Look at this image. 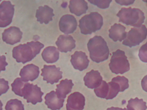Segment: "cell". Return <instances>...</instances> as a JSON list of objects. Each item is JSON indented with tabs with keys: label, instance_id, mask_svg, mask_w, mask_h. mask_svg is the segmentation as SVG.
<instances>
[{
	"label": "cell",
	"instance_id": "cell-33",
	"mask_svg": "<svg viewBox=\"0 0 147 110\" xmlns=\"http://www.w3.org/2000/svg\"><path fill=\"white\" fill-rule=\"evenodd\" d=\"M107 110H127L126 108L122 109V108H117V107H111V108H108Z\"/></svg>",
	"mask_w": 147,
	"mask_h": 110
},
{
	"label": "cell",
	"instance_id": "cell-18",
	"mask_svg": "<svg viewBox=\"0 0 147 110\" xmlns=\"http://www.w3.org/2000/svg\"><path fill=\"white\" fill-rule=\"evenodd\" d=\"M45 104L51 110H59L63 107L65 99L59 98L54 91L48 93L45 97Z\"/></svg>",
	"mask_w": 147,
	"mask_h": 110
},
{
	"label": "cell",
	"instance_id": "cell-26",
	"mask_svg": "<svg viewBox=\"0 0 147 110\" xmlns=\"http://www.w3.org/2000/svg\"><path fill=\"white\" fill-rule=\"evenodd\" d=\"M5 109V110H24V104L18 99H11L7 101Z\"/></svg>",
	"mask_w": 147,
	"mask_h": 110
},
{
	"label": "cell",
	"instance_id": "cell-4",
	"mask_svg": "<svg viewBox=\"0 0 147 110\" xmlns=\"http://www.w3.org/2000/svg\"><path fill=\"white\" fill-rule=\"evenodd\" d=\"M81 33L83 35H91L101 29L103 25L102 15L97 12H92L85 15L79 21Z\"/></svg>",
	"mask_w": 147,
	"mask_h": 110
},
{
	"label": "cell",
	"instance_id": "cell-20",
	"mask_svg": "<svg viewBox=\"0 0 147 110\" xmlns=\"http://www.w3.org/2000/svg\"><path fill=\"white\" fill-rule=\"evenodd\" d=\"M69 8L71 13L77 16H80L86 13L88 5L84 0H71Z\"/></svg>",
	"mask_w": 147,
	"mask_h": 110
},
{
	"label": "cell",
	"instance_id": "cell-17",
	"mask_svg": "<svg viewBox=\"0 0 147 110\" xmlns=\"http://www.w3.org/2000/svg\"><path fill=\"white\" fill-rule=\"evenodd\" d=\"M53 9L48 5L39 7L38 9L36 10L35 17L37 21L41 24L45 23L47 25L50 21L53 20V17L54 16Z\"/></svg>",
	"mask_w": 147,
	"mask_h": 110
},
{
	"label": "cell",
	"instance_id": "cell-13",
	"mask_svg": "<svg viewBox=\"0 0 147 110\" xmlns=\"http://www.w3.org/2000/svg\"><path fill=\"white\" fill-rule=\"evenodd\" d=\"M71 63L76 70L82 71L88 67L90 61L85 53L77 51L71 56Z\"/></svg>",
	"mask_w": 147,
	"mask_h": 110
},
{
	"label": "cell",
	"instance_id": "cell-8",
	"mask_svg": "<svg viewBox=\"0 0 147 110\" xmlns=\"http://www.w3.org/2000/svg\"><path fill=\"white\" fill-rule=\"evenodd\" d=\"M15 5L9 1H3L0 5V27H5L12 23Z\"/></svg>",
	"mask_w": 147,
	"mask_h": 110
},
{
	"label": "cell",
	"instance_id": "cell-15",
	"mask_svg": "<svg viewBox=\"0 0 147 110\" xmlns=\"http://www.w3.org/2000/svg\"><path fill=\"white\" fill-rule=\"evenodd\" d=\"M39 68L33 64H28L21 70L20 75L24 81H32L38 77L40 74Z\"/></svg>",
	"mask_w": 147,
	"mask_h": 110
},
{
	"label": "cell",
	"instance_id": "cell-11",
	"mask_svg": "<svg viewBox=\"0 0 147 110\" xmlns=\"http://www.w3.org/2000/svg\"><path fill=\"white\" fill-rule=\"evenodd\" d=\"M22 35L23 33L19 27L12 26L4 31L2 39L7 44L14 45L20 42Z\"/></svg>",
	"mask_w": 147,
	"mask_h": 110
},
{
	"label": "cell",
	"instance_id": "cell-30",
	"mask_svg": "<svg viewBox=\"0 0 147 110\" xmlns=\"http://www.w3.org/2000/svg\"><path fill=\"white\" fill-rule=\"evenodd\" d=\"M6 58L4 55L1 57V71H4L5 70V66L8 65V63L5 61Z\"/></svg>",
	"mask_w": 147,
	"mask_h": 110
},
{
	"label": "cell",
	"instance_id": "cell-21",
	"mask_svg": "<svg viewBox=\"0 0 147 110\" xmlns=\"http://www.w3.org/2000/svg\"><path fill=\"white\" fill-rule=\"evenodd\" d=\"M74 85L71 79H67L61 81L60 83L56 85V93L59 98L65 99L67 95L71 92Z\"/></svg>",
	"mask_w": 147,
	"mask_h": 110
},
{
	"label": "cell",
	"instance_id": "cell-3",
	"mask_svg": "<svg viewBox=\"0 0 147 110\" xmlns=\"http://www.w3.org/2000/svg\"><path fill=\"white\" fill-rule=\"evenodd\" d=\"M119 22L134 27H141L145 19L144 12L138 8H122L117 14Z\"/></svg>",
	"mask_w": 147,
	"mask_h": 110
},
{
	"label": "cell",
	"instance_id": "cell-27",
	"mask_svg": "<svg viewBox=\"0 0 147 110\" xmlns=\"http://www.w3.org/2000/svg\"><path fill=\"white\" fill-rule=\"evenodd\" d=\"M88 1L92 4L96 5L97 7L101 9H105L108 8L111 3L112 2L111 0L107 1H97V0H88Z\"/></svg>",
	"mask_w": 147,
	"mask_h": 110
},
{
	"label": "cell",
	"instance_id": "cell-28",
	"mask_svg": "<svg viewBox=\"0 0 147 110\" xmlns=\"http://www.w3.org/2000/svg\"><path fill=\"white\" fill-rule=\"evenodd\" d=\"M138 56L142 62L147 63V42L140 48Z\"/></svg>",
	"mask_w": 147,
	"mask_h": 110
},
{
	"label": "cell",
	"instance_id": "cell-1",
	"mask_svg": "<svg viewBox=\"0 0 147 110\" xmlns=\"http://www.w3.org/2000/svg\"><path fill=\"white\" fill-rule=\"evenodd\" d=\"M44 45L39 41H30L20 44L12 50V57L18 63L23 64L31 61L40 53Z\"/></svg>",
	"mask_w": 147,
	"mask_h": 110
},
{
	"label": "cell",
	"instance_id": "cell-7",
	"mask_svg": "<svg viewBox=\"0 0 147 110\" xmlns=\"http://www.w3.org/2000/svg\"><path fill=\"white\" fill-rule=\"evenodd\" d=\"M44 94L38 85L28 82L26 84L23 90L24 98L26 99L27 103H31L34 105L42 102V96Z\"/></svg>",
	"mask_w": 147,
	"mask_h": 110
},
{
	"label": "cell",
	"instance_id": "cell-5",
	"mask_svg": "<svg viewBox=\"0 0 147 110\" xmlns=\"http://www.w3.org/2000/svg\"><path fill=\"white\" fill-rule=\"evenodd\" d=\"M110 69L115 74H123L129 71L130 64L125 52L118 49L113 52L109 64Z\"/></svg>",
	"mask_w": 147,
	"mask_h": 110
},
{
	"label": "cell",
	"instance_id": "cell-19",
	"mask_svg": "<svg viewBox=\"0 0 147 110\" xmlns=\"http://www.w3.org/2000/svg\"><path fill=\"white\" fill-rule=\"evenodd\" d=\"M126 27L120 24L115 23L109 30V37L114 42H121L126 37Z\"/></svg>",
	"mask_w": 147,
	"mask_h": 110
},
{
	"label": "cell",
	"instance_id": "cell-32",
	"mask_svg": "<svg viewBox=\"0 0 147 110\" xmlns=\"http://www.w3.org/2000/svg\"><path fill=\"white\" fill-rule=\"evenodd\" d=\"M117 3L121 5H128L132 4L134 3L135 1H115Z\"/></svg>",
	"mask_w": 147,
	"mask_h": 110
},
{
	"label": "cell",
	"instance_id": "cell-12",
	"mask_svg": "<svg viewBox=\"0 0 147 110\" xmlns=\"http://www.w3.org/2000/svg\"><path fill=\"white\" fill-rule=\"evenodd\" d=\"M85 98L81 93L76 92L68 97L67 110H83L85 105Z\"/></svg>",
	"mask_w": 147,
	"mask_h": 110
},
{
	"label": "cell",
	"instance_id": "cell-23",
	"mask_svg": "<svg viewBox=\"0 0 147 110\" xmlns=\"http://www.w3.org/2000/svg\"><path fill=\"white\" fill-rule=\"evenodd\" d=\"M147 109L146 103L142 99L131 98L128 101L127 110H146Z\"/></svg>",
	"mask_w": 147,
	"mask_h": 110
},
{
	"label": "cell",
	"instance_id": "cell-29",
	"mask_svg": "<svg viewBox=\"0 0 147 110\" xmlns=\"http://www.w3.org/2000/svg\"><path fill=\"white\" fill-rule=\"evenodd\" d=\"M9 89L8 82L4 79H1V95L5 93Z\"/></svg>",
	"mask_w": 147,
	"mask_h": 110
},
{
	"label": "cell",
	"instance_id": "cell-16",
	"mask_svg": "<svg viewBox=\"0 0 147 110\" xmlns=\"http://www.w3.org/2000/svg\"><path fill=\"white\" fill-rule=\"evenodd\" d=\"M84 80L86 86L89 89H94L101 85L102 77L98 71L92 70L86 74Z\"/></svg>",
	"mask_w": 147,
	"mask_h": 110
},
{
	"label": "cell",
	"instance_id": "cell-25",
	"mask_svg": "<svg viewBox=\"0 0 147 110\" xmlns=\"http://www.w3.org/2000/svg\"><path fill=\"white\" fill-rule=\"evenodd\" d=\"M94 92L98 97L106 99L108 96L109 93L108 83H107L105 81H102L101 85L97 88L94 89Z\"/></svg>",
	"mask_w": 147,
	"mask_h": 110
},
{
	"label": "cell",
	"instance_id": "cell-6",
	"mask_svg": "<svg viewBox=\"0 0 147 110\" xmlns=\"http://www.w3.org/2000/svg\"><path fill=\"white\" fill-rule=\"evenodd\" d=\"M147 28L145 25L139 27L131 28L127 33L126 37L124 40L123 45L130 48L139 45L144 40L146 39Z\"/></svg>",
	"mask_w": 147,
	"mask_h": 110
},
{
	"label": "cell",
	"instance_id": "cell-10",
	"mask_svg": "<svg viewBox=\"0 0 147 110\" xmlns=\"http://www.w3.org/2000/svg\"><path fill=\"white\" fill-rule=\"evenodd\" d=\"M77 25L76 18L70 15L62 16L59 22L60 30L66 35L73 33L77 29Z\"/></svg>",
	"mask_w": 147,
	"mask_h": 110
},
{
	"label": "cell",
	"instance_id": "cell-2",
	"mask_svg": "<svg viewBox=\"0 0 147 110\" xmlns=\"http://www.w3.org/2000/svg\"><path fill=\"white\" fill-rule=\"evenodd\" d=\"M88 48L92 61L99 63L108 59L109 50L107 42L100 36H95L89 41Z\"/></svg>",
	"mask_w": 147,
	"mask_h": 110
},
{
	"label": "cell",
	"instance_id": "cell-24",
	"mask_svg": "<svg viewBox=\"0 0 147 110\" xmlns=\"http://www.w3.org/2000/svg\"><path fill=\"white\" fill-rule=\"evenodd\" d=\"M27 82L23 80L21 78H17L11 84L12 91L16 95L23 97V90Z\"/></svg>",
	"mask_w": 147,
	"mask_h": 110
},
{
	"label": "cell",
	"instance_id": "cell-31",
	"mask_svg": "<svg viewBox=\"0 0 147 110\" xmlns=\"http://www.w3.org/2000/svg\"><path fill=\"white\" fill-rule=\"evenodd\" d=\"M141 84L143 89L147 92V75L143 78L141 81Z\"/></svg>",
	"mask_w": 147,
	"mask_h": 110
},
{
	"label": "cell",
	"instance_id": "cell-14",
	"mask_svg": "<svg viewBox=\"0 0 147 110\" xmlns=\"http://www.w3.org/2000/svg\"><path fill=\"white\" fill-rule=\"evenodd\" d=\"M76 41L73 37L69 35H61L56 41L58 50L62 53L71 52L76 47Z\"/></svg>",
	"mask_w": 147,
	"mask_h": 110
},
{
	"label": "cell",
	"instance_id": "cell-9",
	"mask_svg": "<svg viewBox=\"0 0 147 110\" xmlns=\"http://www.w3.org/2000/svg\"><path fill=\"white\" fill-rule=\"evenodd\" d=\"M42 72L43 80L51 84L57 83L63 77V72L60 71V68H57L55 65H45Z\"/></svg>",
	"mask_w": 147,
	"mask_h": 110
},
{
	"label": "cell",
	"instance_id": "cell-22",
	"mask_svg": "<svg viewBox=\"0 0 147 110\" xmlns=\"http://www.w3.org/2000/svg\"><path fill=\"white\" fill-rule=\"evenodd\" d=\"M42 57L44 60L47 63H54L59 59V52L56 47L49 46L43 51Z\"/></svg>",
	"mask_w": 147,
	"mask_h": 110
}]
</instances>
